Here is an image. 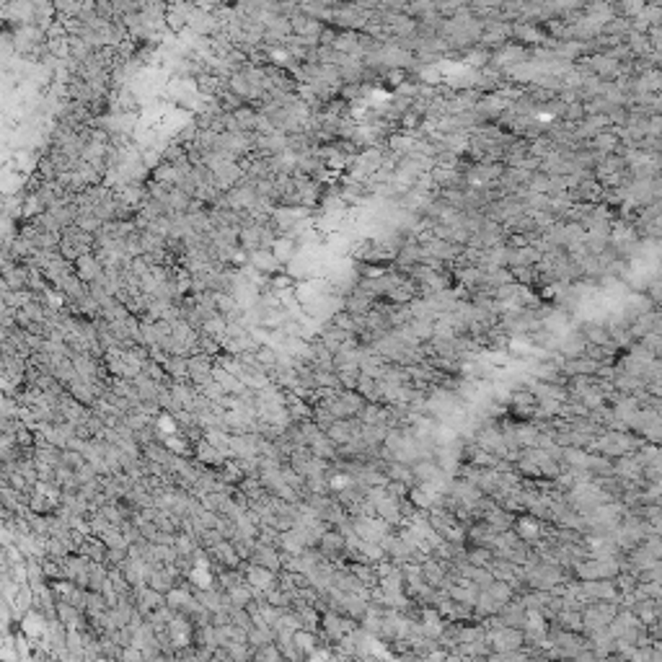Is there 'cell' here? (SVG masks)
I'll list each match as a JSON object with an SVG mask.
<instances>
[{"label":"cell","mask_w":662,"mask_h":662,"mask_svg":"<svg viewBox=\"0 0 662 662\" xmlns=\"http://www.w3.org/2000/svg\"><path fill=\"white\" fill-rule=\"evenodd\" d=\"M241 569H244V577H246V582L254 590H269V587H275L277 585V575L280 572H272V569H266V567H259V564H251V561H244L241 564Z\"/></svg>","instance_id":"3"},{"label":"cell","mask_w":662,"mask_h":662,"mask_svg":"<svg viewBox=\"0 0 662 662\" xmlns=\"http://www.w3.org/2000/svg\"><path fill=\"white\" fill-rule=\"evenodd\" d=\"M582 334H585L587 344H608V341H611V334H608L606 323H587Z\"/></svg>","instance_id":"12"},{"label":"cell","mask_w":662,"mask_h":662,"mask_svg":"<svg viewBox=\"0 0 662 662\" xmlns=\"http://www.w3.org/2000/svg\"><path fill=\"white\" fill-rule=\"evenodd\" d=\"M62 577L70 579L73 585L88 590V577H91V559H85L83 554L70 551V554L62 559Z\"/></svg>","instance_id":"1"},{"label":"cell","mask_w":662,"mask_h":662,"mask_svg":"<svg viewBox=\"0 0 662 662\" xmlns=\"http://www.w3.org/2000/svg\"><path fill=\"white\" fill-rule=\"evenodd\" d=\"M445 572L443 569V564H440V559H435V557H427L425 561H422V579H425L427 585H432V587H440V582L445 579Z\"/></svg>","instance_id":"8"},{"label":"cell","mask_w":662,"mask_h":662,"mask_svg":"<svg viewBox=\"0 0 662 662\" xmlns=\"http://www.w3.org/2000/svg\"><path fill=\"white\" fill-rule=\"evenodd\" d=\"M187 365H189V373H187V380L192 386L202 388L205 383L212 380V357H207L205 352H192L187 357Z\"/></svg>","instance_id":"2"},{"label":"cell","mask_w":662,"mask_h":662,"mask_svg":"<svg viewBox=\"0 0 662 662\" xmlns=\"http://www.w3.org/2000/svg\"><path fill=\"white\" fill-rule=\"evenodd\" d=\"M347 311H350L352 316H365V313L370 311V298H365V295L350 298V300H347Z\"/></svg>","instance_id":"15"},{"label":"cell","mask_w":662,"mask_h":662,"mask_svg":"<svg viewBox=\"0 0 662 662\" xmlns=\"http://www.w3.org/2000/svg\"><path fill=\"white\" fill-rule=\"evenodd\" d=\"M73 266H76V275L80 277L85 285H91V282H96L99 277H104V272H101L104 266H101V262H99L96 256H91V251L78 256L76 262H73Z\"/></svg>","instance_id":"5"},{"label":"cell","mask_w":662,"mask_h":662,"mask_svg":"<svg viewBox=\"0 0 662 662\" xmlns=\"http://www.w3.org/2000/svg\"><path fill=\"white\" fill-rule=\"evenodd\" d=\"M163 370L169 373L171 380H187L189 365H187V357H184V355H169L166 362H163Z\"/></svg>","instance_id":"10"},{"label":"cell","mask_w":662,"mask_h":662,"mask_svg":"<svg viewBox=\"0 0 662 662\" xmlns=\"http://www.w3.org/2000/svg\"><path fill=\"white\" fill-rule=\"evenodd\" d=\"M308 448H311V453L319 455V458L337 461V445L331 443V437L326 435V432H319V435H316L311 443H308Z\"/></svg>","instance_id":"9"},{"label":"cell","mask_w":662,"mask_h":662,"mask_svg":"<svg viewBox=\"0 0 662 662\" xmlns=\"http://www.w3.org/2000/svg\"><path fill=\"white\" fill-rule=\"evenodd\" d=\"M251 657H254V660H282V652H280V647H277L275 642H269V644H264V647L254 650Z\"/></svg>","instance_id":"14"},{"label":"cell","mask_w":662,"mask_h":662,"mask_svg":"<svg viewBox=\"0 0 662 662\" xmlns=\"http://www.w3.org/2000/svg\"><path fill=\"white\" fill-rule=\"evenodd\" d=\"M248 561H251V564H259V567L272 569V572H282L280 549H277V546H269V543H259V541H254V549H251Z\"/></svg>","instance_id":"4"},{"label":"cell","mask_w":662,"mask_h":662,"mask_svg":"<svg viewBox=\"0 0 662 662\" xmlns=\"http://www.w3.org/2000/svg\"><path fill=\"white\" fill-rule=\"evenodd\" d=\"M236 119H238V122H244V127H246V124L251 127V122H254V114L248 112V109H238V112H236Z\"/></svg>","instance_id":"17"},{"label":"cell","mask_w":662,"mask_h":662,"mask_svg":"<svg viewBox=\"0 0 662 662\" xmlns=\"http://www.w3.org/2000/svg\"><path fill=\"white\" fill-rule=\"evenodd\" d=\"M486 593L492 595V600L497 606H504L507 600L515 597V590H512L510 582H504V579H492V585L486 587Z\"/></svg>","instance_id":"11"},{"label":"cell","mask_w":662,"mask_h":662,"mask_svg":"<svg viewBox=\"0 0 662 662\" xmlns=\"http://www.w3.org/2000/svg\"><path fill=\"white\" fill-rule=\"evenodd\" d=\"M334 373H337V378H339L344 391H355V388H357L359 368H341V370H334Z\"/></svg>","instance_id":"13"},{"label":"cell","mask_w":662,"mask_h":662,"mask_svg":"<svg viewBox=\"0 0 662 662\" xmlns=\"http://www.w3.org/2000/svg\"><path fill=\"white\" fill-rule=\"evenodd\" d=\"M319 631L323 634V639L326 642H339L341 636H344V629H341V613H337V611H323L321 613V626H319Z\"/></svg>","instance_id":"6"},{"label":"cell","mask_w":662,"mask_h":662,"mask_svg":"<svg viewBox=\"0 0 662 662\" xmlns=\"http://www.w3.org/2000/svg\"><path fill=\"white\" fill-rule=\"evenodd\" d=\"M76 554H83L85 559H91V561H101V564H104L106 546H104V541L99 538V536L88 533V536H83V541L78 543Z\"/></svg>","instance_id":"7"},{"label":"cell","mask_w":662,"mask_h":662,"mask_svg":"<svg viewBox=\"0 0 662 662\" xmlns=\"http://www.w3.org/2000/svg\"><path fill=\"white\" fill-rule=\"evenodd\" d=\"M254 264L259 266V269H264L266 272V266H272L275 264V259L269 254H264V251H256V256H254Z\"/></svg>","instance_id":"16"}]
</instances>
